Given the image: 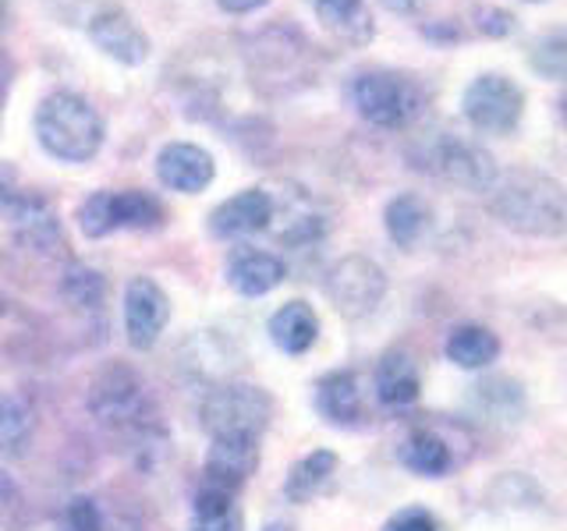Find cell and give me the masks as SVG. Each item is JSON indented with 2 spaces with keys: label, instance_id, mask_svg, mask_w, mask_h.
<instances>
[{
  "label": "cell",
  "instance_id": "ab89813d",
  "mask_svg": "<svg viewBox=\"0 0 567 531\" xmlns=\"http://www.w3.org/2000/svg\"><path fill=\"white\" fill-rule=\"evenodd\" d=\"M560 106H564V121H567V100H564V103H560Z\"/></svg>",
  "mask_w": 567,
  "mask_h": 531
},
{
  "label": "cell",
  "instance_id": "8992f818",
  "mask_svg": "<svg viewBox=\"0 0 567 531\" xmlns=\"http://www.w3.org/2000/svg\"><path fill=\"white\" fill-rule=\"evenodd\" d=\"M0 217L8 220V227L14 230L18 244L32 248V252H58L64 244L61 238V220L53 206L43 199V195L25 191L18 185L14 170L4 164L0 167Z\"/></svg>",
  "mask_w": 567,
  "mask_h": 531
},
{
  "label": "cell",
  "instance_id": "4dcf8cb0",
  "mask_svg": "<svg viewBox=\"0 0 567 531\" xmlns=\"http://www.w3.org/2000/svg\"><path fill=\"white\" fill-rule=\"evenodd\" d=\"M383 531H443V528H440L433 510H425V507H404V510H398L394 518L383 524Z\"/></svg>",
  "mask_w": 567,
  "mask_h": 531
},
{
  "label": "cell",
  "instance_id": "d590c367",
  "mask_svg": "<svg viewBox=\"0 0 567 531\" xmlns=\"http://www.w3.org/2000/svg\"><path fill=\"white\" fill-rule=\"evenodd\" d=\"M380 4L394 14H419V11H425L430 0H380Z\"/></svg>",
  "mask_w": 567,
  "mask_h": 531
},
{
  "label": "cell",
  "instance_id": "ba28073f",
  "mask_svg": "<svg viewBox=\"0 0 567 531\" xmlns=\"http://www.w3.org/2000/svg\"><path fill=\"white\" fill-rule=\"evenodd\" d=\"M461 114L478 135H511L525 117V93L501 71H483L461 96Z\"/></svg>",
  "mask_w": 567,
  "mask_h": 531
},
{
  "label": "cell",
  "instance_id": "5b68a950",
  "mask_svg": "<svg viewBox=\"0 0 567 531\" xmlns=\"http://www.w3.org/2000/svg\"><path fill=\"white\" fill-rule=\"evenodd\" d=\"M203 429L209 439H256L266 433L274 418V400L262 386L252 383H227L209 389L199 407Z\"/></svg>",
  "mask_w": 567,
  "mask_h": 531
},
{
  "label": "cell",
  "instance_id": "836d02e7",
  "mask_svg": "<svg viewBox=\"0 0 567 531\" xmlns=\"http://www.w3.org/2000/svg\"><path fill=\"white\" fill-rule=\"evenodd\" d=\"M14 503H18V486H14V478L4 468H0V518L11 513Z\"/></svg>",
  "mask_w": 567,
  "mask_h": 531
},
{
  "label": "cell",
  "instance_id": "484cf974",
  "mask_svg": "<svg viewBox=\"0 0 567 531\" xmlns=\"http://www.w3.org/2000/svg\"><path fill=\"white\" fill-rule=\"evenodd\" d=\"M316 18L348 43L372 40V14L365 0H309Z\"/></svg>",
  "mask_w": 567,
  "mask_h": 531
},
{
  "label": "cell",
  "instance_id": "e575fe53",
  "mask_svg": "<svg viewBox=\"0 0 567 531\" xmlns=\"http://www.w3.org/2000/svg\"><path fill=\"white\" fill-rule=\"evenodd\" d=\"M217 4L227 11V14H252L259 8H266L270 0H217Z\"/></svg>",
  "mask_w": 567,
  "mask_h": 531
},
{
  "label": "cell",
  "instance_id": "6da1fadb",
  "mask_svg": "<svg viewBox=\"0 0 567 531\" xmlns=\"http://www.w3.org/2000/svg\"><path fill=\"white\" fill-rule=\"evenodd\" d=\"M489 212L522 238H567V185L539 170L501 174L489 188Z\"/></svg>",
  "mask_w": 567,
  "mask_h": 531
},
{
  "label": "cell",
  "instance_id": "f1b7e54d",
  "mask_svg": "<svg viewBox=\"0 0 567 531\" xmlns=\"http://www.w3.org/2000/svg\"><path fill=\"white\" fill-rule=\"evenodd\" d=\"M528 67L549 82L567 79V32L539 35V40L528 46Z\"/></svg>",
  "mask_w": 567,
  "mask_h": 531
},
{
  "label": "cell",
  "instance_id": "f546056e",
  "mask_svg": "<svg viewBox=\"0 0 567 531\" xmlns=\"http://www.w3.org/2000/svg\"><path fill=\"white\" fill-rule=\"evenodd\" d=\"M61 531H106L100 503L89 500V496H75L61 518Z\"/></svg>",
  "mask_w": 567,
  "mask_h": 531
},
{
  "label": "cell",
  "instance_id": "ffe728a7",
  "mask_svg": "<svg viewBox=\"0 0 567 531\" xmlns=\"http://www.w3.org/2000/svg\"><path fill=\"white\" fill-rule=\"evenodd\" d=\"M372 386H377V397L386 407H412L422 394V379H419V365L408 358L404 351H390L380 358L377 376H372Z\"/></svg>",
  "mask_w": 567,
  "mask_h": 531
},
{
  "label": "cell",
  "instance_id": "60d3db41",
  "mask_svg": "<svg viewBox=\"0 0 567 531\" xmlns=\"http://www.w3.org/2000/svg\"><path fill=\"white\" fill-rule=\"evenodd\" d=\"M525 4H539V0H525Z\"/></svg>",
  "mask_w": 567,
  "mask_h": 531
},
{
  "label": "cell",
  "instance_id": "7402d4cb",
  "mask_svg": "<svg viewBox=\"0 0 567 531\" xmlns=\"http://www.w3.org/2000/svg\"><path fill=\"white\" fill-rule=\"evenodd\" d=\"M266 330L284 354H306L319 341V315L306 301H288L270 315Z\"/></svg>",
  "mask_w": 567,
  "mask_h": 531
},
{
  "label": "cell",
  "instance_id": "83f0119b",
  "mask_svg": "<svg viewBox=\"0 0 567 531\" xmlns=\"http://www.w3.org/2000/svg\"><path fill=\"white\" fill-rule=\"evenodd\" d=\"M61 298L68 301V305H75V309L96 312L103 305V298H106V280L93 270V266L75 262L61 280Z\"/></svg>",
  "mask_w": 567,
  "mask_h": 531
},
{
  "label": "cell",
  "instance_id": "d6a6232c",
  "mask_svg": "<svg viewBox=\"0 0 567 531\" xmlns=\"http://www.w3.org/2000/svg\"><path fill=\"white\" fill-rule=\"evenodd\" d=\"M192 531H241V513L230 510L224 518H213V521H195Z\"/></svg>",
  "mask_w": 567,
  "mask_h": 531
},
{
  "label": "cell",
  "instance_id": "4fadbf2b",
  "mask_svg": "<svg viewBox=\"0 0 567 531\" xmlns=\"http://www.w3.org/2000/svg\"><path fill=\"white\" fill-rule=\"evenodd\" d=\"M156 177H159V185L171 191L199 195L213 185L217 164H213V156L203 146H195V142H171V146H164L156 156Z\"/></svg>",
  "mask_w": 567,
  "mask_h": 531
},
{
  "label": "cell",
  "instance_id": "ac0fdd59",
  "mask_svg": "<svg viewBox=\"0 0 567 531\" xmlns=\"http://www.w3.org/2000/svg\"><path fill=\"white\" fill-rule=\"evenodd\" d=\"M316 412L323 415V421L341 425V429H351V425L362 421V386L359 376L351 368L330 372L316 383Z\"/></svg>",
  "mask_w": 567,
  "mask_h": 531
},
{
  "label": "cell",
  "instance_id": "9c48e42d",
  "mask_svg": "<svg viewBox=\"0 0 567 531\" xmlns=\"http://www.w3.org/2000/svg\"><path fill=\"white\" fill-rule=\"evenodd\" d=\"M89 412L96 415L100 425L117 433H138V429H146L153 418L146 386H142V379L124 365L100 372L93 389H89Z\"/></svg>",
  "mask_w": 567,
  "mask_h": 531
},
{
  "label": "cell",
  "instance_id": "52a82bcc",
  "mask_svg": "<svg viewBox=\"0 0 567 531\" xmlns=\"http://www.w3.org/2000/svg\"><path fill=\"white\" fill-rule=\"evenodd\" d=\"M164 223V206L150 191H93L79 209V230L85 238H106L114 230H153Z\"/></svg>",
  "mask_w": 567,
  "mask_h": 531
},
{
  "label": "cell",
  "instance_id": "d6986e66",
  "mask_svg": "<svg viewBox=\"0 0 567 531\" xmlns=\"http://www.w3.org/2000/svg\"><path fill=\"white\" fill-rule=\"evenodd\" d=\"M443 354L447 362L465 368V372H483L489 368L496 358H501V336H496L489 326L483 323H461L447 333L443 341Z\"/></svg>",
  "mask_w": 567,
  "mask_h": 531
},
{
  "label": "cell",
  "instance_id": "1f68e13d",
  "mask_svg": "<svg viewBox=\"0 0 567 531\" xmlns=\"http://www.w3.org/2000/svg\"><path fill=\"white\" fill-rule=\"evenodd\" d=\"M475 29L489 35V40H504V35L514 32V14L504 8H475Z\"/></svg>",
  "mask_w": 567,
  "mask_h": 531
},
{
  "label": "cell",
  "instance_id": "5bb4252c",
  "mask_svg": "<svg viewBox=\"0 0 567 531\" xmlns=\"http://www.w3.org/2000/svg\"><path fill=\"white\" fill-rule=\"evenodd\" d=\"M274 220V199L262 188H245L238 195L224 199L209 212V235L217 238H248L259 235Z\"/></svg>",
  "mask_w": 567,
  "mask_h": 531
},
{
  "label": "cell",
  "instance_id": "74e56055",
  "mask_svg": "<svg viewBox=\"0 0 567 531\" xmlns=\"http://www.w3.org/2000/svg\"><path fill=\"white\" fill-rule=\"evenodd\" d=\"M4 88L8 85H4V79H0V111H4Z\"/></svg>",
  "mask_w": 567,
  "mask_h": 531
},
{
  "label": "cell",
  "instance_id": "277c9868",
  "mask_svg": "<svg viewBox=\"0 0 567 531\" xmlns=\"http://www.w3.org/2000/svg\"><path fill=\"white\" fill-rule=\"evenodd\" d=\"M412 164L454 188H465V191H489L496 177H501L489 149H483L478 142H472L465 135H454V132L425 135L412 149Z\"/></svg>",
  "mask_w": 567,
  "mask_h": 531
},
{
  "label": "cell",
  "instance_id": "2e32d148",
  "mask_svg": "<svg viewBox=\"0 0 567 531\" xmlns=\"http://www.w3.org/2000/svg\"><path fill=\"white\" fill-rule=\"evenodd\" d=\"M230 291L241 298H262L274 288H280L284 277H288V266H284L280 256L274 252H259V248H245V252H235L227 259L224 270Z\"/></svg>",
  "mask_w": 567,
  "mask_h": 531
},
{
  "label": "cell",
  "instance_id": "603a6c76",
  "mask_svg": "<svg viewBox=\"0 0 567 531\" xmlns=\"http://www.w3.org/2000/svg\"><path fill=\"white\" fill-rule=\"evenodd\" d=\"M430 220H433V212H430V206H425L422 195H415V191L394 195V199H390L386 209H383L386 238L394 241L398 248H404V252H408V248H415L425 238Z\"/></svg>",
  "mask_w": 567,
  "mask_h": 531
},
{
  "label": "cell",
  "instance_id": "30bf717a",
  "mask_svg": "<svg viewBox=\"0 0 567 531\" xmlns=\"http://www.w3.org/2000/svg\"><path fill=\"white\" fill-rule=\"evenodd\" d=\"M386 294V273L369 256H344L327 273V298L344 319H365L380 309Z\"/></svg>",
  "mask_w": 567,
  "mask_h": 531
},
{
  "label": "cell",
  "instance_id": "9a60e30c",
  "mask_svg": "<svg viewBox=\"0 0 567 531\" xmlns=\"http://www.w3.org/2000/svg\"><path fill=\"white\" fill-rule=\"evenodd\" d=\"M259 468V442L256 439H209L206 450V486L224 492H238Z\"/></svg>",
  "mask_w": 567,
  "mask_h": 531
},
{
  "label": "cell",
  "instance_id": "3957f363",
  "mask_svg": "<svg viewBox=\"0 0 567 531\" xmlns=\"http://www.w3.org/2000/svg\"><path fill=\"white\" fill-rule=\"evenodd\" d=\"M351 103H354V111H359V117L369 121L372 128L398 132L422 117L425 93L412 75H404V71L372 67V71H362V75H354Z\"/></svg>",
  "mask_w": 567,
  "mask_h": 531
},
{
  "label": "cell",
  "instance_id": "4316f807",
  "mask_svg": "<svg viewBox=\"0 0 567 531\" xmlns=\"http://www.w3.org/2000/svg\"><path fill=\"white\" fill-rule=\"evenodd\" d=\"M35 429V415L25 397H0V457L25 454Z\"/></svg>",
  "mask_w": 567,
  "mask_h": 531
},
{
  "label": "cell",
  "instance_id": "8d00e7d4",
  "mask_svg": "<svg viewBox=\"0 0 567 531\" xmlns=\"http://www.w3.org/2000/svg\"><path fill=\"white\" fill-rule=\"evenodd\" d=\"M4 22H8V4L0 0V29H4Z\"/></svg>",
  "mask_w": 567,
  "mask_h": 531
},
{
  "label": "cell",
  "instance_id": "d4e9b609",
  "mask_svg": "<svg viewBox=\"0 0 567 531\" xmlns=\"http://www.w3.org/2000/svg\"><path fill=\"white\" fill-rule=\"evenodd\" d=\"M333 471H337V454L333 450H312L301 460H295V468L288 471V482H284V496H288V503L316 500V496L327 489Z\"/></svg>",
  "mask_w": 567,
  "mask_h": 531
},
{
  "label": "cell",
  "instance_id": "e0dca14e",
  "mask_svg": "<svg viewBox=\"0 0 567 531\" xmlns=\"http://www.w3.org/2000/svg\"><path fill=\"white\" fill-rule=\"evenodd\" d=\"M274 199V220L270 227L277 230V238L284 244H309L319 241L327 230V217L316 209V202L306 195V188H288L284 199L270 195Z\"/></svg>",
  "mask_w": 567,
  "mask_h": 531
},
{
  "label": "cell",
  "instance_id": "44dd1931",
  "mask_svg": "<svg viewBox=\"0 0 567 531\" xmlns=\"http://www.w3.org/2000/svg\"><path fill=\"white\" fill-rule=\"evenodd\" d=\"M398 460L419 478H443L454 468V450L436 429H415L398 447Z\"/></svg>",
  "mask_w": 567,
  "mask_h": 531
},
{
  "label": "cell",
  "instance_id": "7c38bea8",
  "mask_svg": "<svg viewBox=\"0 0 567 531\" xmlns=\"http://www.w3.org/2000/svg\"><path fill=\"white\" fill-rule=\"evenodd\" d=\"M171 323L167 291L153 277H132L124 288V330L135 351H150Z\"/></svg>",
  "mask_w": 567,
  "mask_h": 531
},
{
  "label": "cell",
  "instance_id": "8fae6325",
  "mask_svg": "<svg viewBox=\"0 0 567 531\" xmlns=\"http://www.w3.org/2000/svg\"><path fill=\"white\" fill-rule=\"evenodd\" d=\"M85 32L100 53H106L111 61L124 67H138L150 61V35L142 32L135 18L117 8V4H103L85 18Z\"/></svg>",
  "mask_w": 567,
  "mask_h": 531
},
{
  "label": "cell",
  "instance_id": "f35d334b",
  "mask_svg": "<svg viewBox=\"0 0 567 531\" xmlns=\"http://www.w3.org/2000/svg\"><path fill=\"white\" fill-rule=\"evenodd\" d=\"M4 312H8V301H4V298H0V319H4Z\"/></svg>",
  "mask_w": 567,
  "mask_h": 531
},
{
  "label": "cell",
  "instance_id": "cb8c5ba5",
  "mask_svg": "<svg viewBox=\"0 0 567 531\" xmlns=\"http://www.w3.org/2000/svg\"><path fill=\"white\" fill-rule=\"evenodd\" d=\"M472 400L478 404V415H486V421L514 425L525 415V386L511 376H489L475 386Z\"/></svg>",
  "mask_w": 567,
  "mask_h": 531
},
{
  "label": "cell",
  "instance_id": "7a4b0ae2",
  "mask_svg": "<svg viewBox=\"0 0 567 531\" xmlns=\"http://www.w3.org/2000/svg\"><path fill=\"white\" fill-rule=\"evenodd\" d=\"M35 138L61 164H89L103 146V117L85 96L58 88L35 106Z\"/></svg>",
  "mask_w": 567,
  "mask_h": 531
}]
</instances>
